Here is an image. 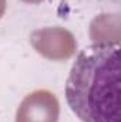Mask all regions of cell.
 I'll list each match as a JSON object with an SVG mask.
<instances>
[{
	"label": "cell",
	"instance_id": "cell-1",
	"mask_svg": "<svg viewBox=\"0 0 121 122\" xmlns=\"http://www.w3.org/2000/svg\"><path fill=\"white\" fill-rule=\"evenodd\" d=\"M121 60L118 44L95 43L74 61L66 99L83 122H121Z\"/></svg>",
	"mask_w": 121,
	"mask_h": 122
},
{
	"label": "cell",
	"instance_id": "cell-2",
	"mask_svg": "<svg viewBox=\"0 0 121 122\" xmlns=\"http://www.w3.org/2000/svg\"><path fill=\"white\" fill-rule=\"evenodd\" d=\"M59 101L49 91H36L24 98L16 122H57Z\"/></svg>",
	"mask_w": 121,
	"mask_h": 122
},
{
	"label": "cell",
	"instance_id": "cell-3",
	"mask_svg": "<svg viewBox=\"0 0 121 122\" xmlns=\"http://www.w3.org/2000/svg\"><path fill=\"white\" fill-rule=\"evenodd\" d=\"M3 10H4V0H0V16L3 13Z\"/></svg>",
	"mask_w": 121,
	"mask_h": 122
},
{
	"label": "cell",
	"instance_id": "cell-4",
	"mask_svg": "<svg viewBox=\"0 0 121 122\" xmlns=\"http://www.w3.org/2000/svg\"><path fill=\"white\" fill-rule=\"evenodd\" d=\"M24 1H29V3H38V1H41V0H24Z\"/></svg>",
	"mask_w": 121,
	"mask_h": 122
}]
</instances>
